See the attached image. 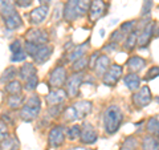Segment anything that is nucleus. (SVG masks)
Returning <instances> with one entry per match:
<instances>
[{
	"instance_id": "39",
	"label": "nucleus",
	"mask_w": 159,
	"mask_h": 150,
	"mask_svg": "<svg viewBox=\"0 0 159 150\" xmlns=\"http://www.w3.org/2000/svg\"><path fill=\"white\" fill-rule=\"evenodd\" d=\"M157 77H159V67H152V68H150L148 69V72L146 73V76H145V81H150V80H152V78H157Z\"/></svg>"
},
{
	"instance_id": "6",
	"label": "nucleus",
	"mask_w": 159,
	"mask_h": 150,
	"mask_svg": "<svg viewBox=\"0 0 159 150\" xmlns=\"http://www.w3.org/2000/svg\"><path fill=\"white\" fill-rule=\"evenodd\" d=\"M131 101L134 104V106L138 108V109L146 108L147 105L152 101V94H151L150 88H148L147 85H143V87H141L135 93L133 94Z\"/></svg>"
},
{
	"instance_id": "40",
	"label": "nucleus",
	"mask_w": 159,
	"mask_h": 150,
	"mask_svg": "<svg viewBox=\"0 0 159 150\" xmlns=\"http://www.w3.org/2000/svg\"><path fill=\"white\" fill-rule=\"evenodd\" d=\"M123 39H125V35H123L121 29H117V31H114L110 35V41H113V43H121V41H123Z\"/></svg>"
},
{
	"instance_id": "29",
	"label": "nucleus",
	"mask_w": 159,
	"mask_h": 150,
	"mask_svg": "<svg viewBox=\"0 0 159 150\" xmlns=\"http://www.w3.org/2000/svg\"><path fill=\"white\" fill-rule=\"evenodd\" d=\"M17 146L19 142L13 137H7L3 141H0V150H17Z\"/></svg>"
},
{
	"instance_id": "20",
	"label": "nucleus",
	"mask_w": 159,
	"mask_h": 150,
	"mask_svg": "<svg viewBox=\"0 0 159 150\" xmlns=\"http://www.w3.org/2000/svg\"><path fill=\"white\" fill-rule=\"evenodd\" d=\"M34 74H37V68L34 65V63H24L19 69V77L23 81H27Z\"/></svg>"
},
{
	"instance_id": "18",
	"label": "nucleus",
	"mask_w": 159,
	"mask_h": 150,
	"mask_svg": "<svg viewBox=\"0 0 159 150\" xmlns=\"http://www.w3.org/2000/svg\"><path fill=\"white\" fill-rule=\"evenodd\" d=\"M110 59L106 54H101V56L98 57L97 63H96V67H94V73H96L97 77H103V74L107 72V69L110 68Z\"/></svg>"
},
{
	"instance_id": "34",
	"label": "nucleus",
	"mask_w": 159,
	"mask_h": 150,
	"mask_svg": "<svg viewBox=\"0 0 159 150\" xmlns=\"http://www.w3.org/2000/svg\"><path fill=\"white\" fill-rule=\"evenodd\" d=\"M137 20H129V21H125V23H122V26L119 27V29L123 32V35L125 36H127L129 33H131L134 32L137 29Z\"/></svg>"
},
{
	"instance_id": "27",
	"label": "nucleus",
	"mask_w": 159,
	"mask_h": 150,
	"mask_svg": "<svg viewBox=\"0 0 159 150\" xmlns=\"http://www.w3.org/2000/svg\"><path fill=\"white\" fill-rule=\"evenodd\" d=\"M16 76H19V69L15 67H8V68H6V71L2 73V76H0V82L7 84L16 78Z\"/></svg>"
},
{
	"instance_id": "11",
	"label": "nucleus",
	"mask_w": 159,
	"mask_h": 150,
	"mask_svg": "<svg viewBox=\"0 0 159 150\" xmlns=\"http://www.w3.org/2000/svg\"><path fill=\"white\" fill-rule=\"evenodd\" d=\"M65 129L62 125H54V126L49 130L48 134V142L52 148H58L61 146L65 141Z\"/></svg>"
},
{
	"instance_id": "2",
	"label": "nucleus",
	"mask_w": 159,
	"mask_h": 150,
	"mask_svg": "<svg viewBox=\"0 0 159 150\" xmlns=\"http://www.w3.org/2000/svg\"><path fill=\"white\" fill-rule=\"evenodd\" d=\"M90 3V0H66L64 6V19L68 23H72L74 20L85 16L86 13H89Z\"/></svg>"
},
{
	"instance_id": "21",
	"label": "nucleus",
	"mask_w": 159,
	"mask_h": 150,
	"mask_svg": "<svg viewBox=\"0 0 159 150\" xmlns=\"http://www.w3.org/2000/svg\"><path fill=\"white\" fill-rule=\"evenodd\" d=\"M126 65L129 68V71H130V73H138L146 67V60L139 56H131L126 61Z\"/></svg>"
},
{
	"instance_id": "8",
	"label": "nucleus",
	"mask_w": 159,
	"mask_h": 150,
	"mask_svg": "<svg viewBox=\"0 0 159 150\" xmlns=\"http://www.w3.org/2000/svg\"><path fill=\"white\" fill-rule=\"evenodd\" d=\"M98 141V133L96 128L90 122H82L81 125V136H80V142L82 145H94Z\"/></svg>"
},
{
	"instance_id": "26",
	"label": "nucleus",
	"mask_w": 159,
	"mask_h": 150,
	"mask_svg": "<svg viewBox=\"0 0 159 150\" xmlns=\"http://www.w3.org/2000/svg\"><path fill=\"white\" fill-rule=\"evenodd\" d=\"M23 84L19 81V80H12V81H9L6 84V87H4V92H7L8 94H17V93H21L23 92Z\"/></svg>"
},
{
	"instance_id": "42",
	"label": "nucleus",
	"mask_w": 159,
	"mask_h": 150,
	"mask_svg": "<svg viewBox=\"0 0 159 150\" xmlns=\"http://www.w3.org/2000/svg\"><path fill=\"white\" fill-rule=\"evenodd\" d=\"M151 8H152V0H143V6H142L141 15H142V16H147V15L151 12Z\"/></svg>"
},
{
	"instance_id": "10",
	"label": "nucleus",
	"mask_w": 159,
	"mask_h": 150,
	"mask_svg": "<svg viewBox=\"0 0 159 150\" xmlns=\"http://www.w3.org/2000/svg\"><path fill=\"white\" fill-rule=\"evenodd\" d=\"M107 12V4L105 0H92L89 8V20L92 23H97Z\"/></svg>"
},
{
	"instance_id": "13",
	"label": "nucleus",
	"mask_w": 159,
	"mask_h": 150,
	"mask_svg": "<svg viewBox=\"0 0 159 150\" xmlns=\"http://www.w3.org/2000/svg\"><path fill=\"white\" fill-rule=\"evenodd\" d=\"M68 98V93L64 88H53L45 96V101L48 105H58L62 104Z\"/></svg>"
},
{
	"instance_id": "17",
	"label": "nucleus",
	"mask_w": 159,
	"mask_h": 150,
	"mask_svg": "<svg viewBox=\"0 0 159 150\" xmlns=\"http://www.w3.org/2000/svg\"><path fill=\"white\" fill-rule=\"evenodd\" d=\"M73 106H74V109H76V113H77L78 120H82V118H85L88 114L92 112L93 102L92 101H88V100H81V101L74 102Z\"/></svg>"
},
{
	"instance_id": "45",
	"label": "nucleus",
	"mask_w": 159,
	"mask_h": 150,
	"mask_svg": "<svg viewBox=\"0 0 159 150\" xmlns=\"http://www.w3.org/2000/svg\"><path fill=\"white\" fill-rule=\"evenodd\" d=\"M117 49H118V43L110 41V43L106 44V45L102 48V51H103V52H116Z\"/></svg>"
},
{
	"instance_id": "22",
	"label": "nucleus",
	"mask_w": 159,
	"mask_h": 150,
	"mask_svg": "<svg viewBox=\"0 0 159 150\" xmlns=\"http://www.w3.org/2000/svg\"><path fill=\"white\" fill-rule=\"evenodd\" d=\"M123 82H125L126 88L131 92H137L141 88V77L137 73H129L123 77Z\"/></svg>"
},
{
	"instance_id": "33",
	"label": "nucleus",
	"mask_w": 159,
	"mask_h": 150,
	"mask_svg": "<svg viewBox=\"0 0 159 150\" xmlns=\"http://www.w3.org/2000/svg\"><path fill=\"white\" fill-rule=\"evenodd\" d=\"M86 68H89V60L85 56L76 60V61H73V64H72V69L74 72H84Z\"/></svg>"
},
{
	"instance_id": "3",
	"label": "nucleus",
	"mask_w": 159,
	"mask_h": 150,
	"mask_svg": "<svg viewBox=\"0 0 159 150\" xmlns=\"http://www.w3.org/2000/svg\"><path fill=\"white\" fill-rule=\"evenodd\" d=\"M40 112H41V100H40L37 94H32L31 97L25 100L24 105L20 108L19 116L23 121L32 122L39 117Z\"/></svg>"
},
{
	"instance_id": "30",
	"label": "nucleus",
	"mask_w": 159,
	"mask_h": 150,
	"mask_svg": "<svg viewBox=\"0 0 159 150\" xmlns=\"http://www.w3.org/2000/svg\"><path fill=\"white\" fill-rule=\"evenodd\" d=\"M15 0H0V15L6 16L15 11Z\"/></svg>"
},
{
	"instance_id": "48",
	"label": "nucleus",
	"mask_w": 159,
	"mask_h": 150,
	"mask_svg": "<svg viewBox=\"0 0 159 150\" xmlns=\"http://www.w3.org/2000/svg\"><path fill=\"white\" fill-rule=\"evenodd\" d=\"M155 32H157L155 35H157V36L159 37V24H158V26H157V28H155Z\"/></svg>"
},
{
	"instance_id": "32",
	"label": "nucleus",
	"mask_w": 159,
	"mask_h": 150,
	"mask_svg": "<svg viewBox=\"0 0 159 150\" xmlns=\"http://www.w3.org/2000/svg\"><path fill=\"white\" fill-rule=\"evenodd\" d=\"M65 134L68 139H70V141L80 139V136H81V125H73V126L68 128L65 130Z\"/></svg>"
},
{
	"instance_id": "47",
	"label": "nucleus",
	"mask_w": 159,
	"mask_h": 150,
	"mask_svg": "<svg viewBox=\"0 0 159 150\" xmlns=\"http://www.w3.org/2000/svg\"><path fill=\"white\" fill-rule=\"evenodd\" d=\"M68 150H93V149H88L85 146H72V148H69Z\"/></svg>"
},
{
	"instance_id": "14",
	"label": "nucleus",
	"mask_w": 159,
	"mask_h": 150,
	"mask_svg": "<svg viewBox=\"0 0 159 150\" xmlns=\"http://www.w3.org/2000/svg\"><path fill=\"white\" fill-rule=\"evenodd\" d=\"M48 11H49V7L45 6V4L34 8L33 11H31V13H29V23H31L32 26H40V24L44 23V20L47 19Z\"/></svg>"
},
{
	"instance_id": "36",
	"label": "nucleus",
	"mask_w": 159,
	"mask_h": 150,
	"mask_svg": "<svg viewBox=\"0 0 159 150\" xmlns=\"http://www.w3.org/2000/svg\"><path fill=\"white\" fill-rule=\"evenodd\" d=\"M39 85V76L34 74L31 78H28L27 81H24V91H28V92H33L34 89L37 88Z\"/></svg>"
},
{
	"instance_id": "28",
	"label": "nucleus",
	"mask_w": 159,
	"mask_h": 150,
	"mask_svg": "<svg viewBox=\"0 0 159 150\" xmlns=\"http://www.w3.org/2000/svg\"><path fill=\"white\" fill-rule=\"evenodd\" d=\"M146 130L148 134H151L154 137L159 138V118L158 117H150L146 125Z\"/></svg>"
},
{
	"instance_id": "31",
	"label": "nucleus",
	"mask_w": 159,
	"mask_h": 150,
	"mask_svg": "<svg viewBox=\"0 0 159 150\" xmlns=\"http://www.w3.org/2000/svg\"><path fill=\"white\" fill-rule=\"evenodd\" d=\"M61 117L64 118V121H65V122H74V121H77V120H78L76 109H74L73 105H70V106H68V108L64 109Z\"/></svg>"
},
{
	"instance_id": "38",
	"label": "nucleus",
	"mask_w": 159,
	"mask_h": 150,
	"mask_svg": "<svg viewBox=\"0 0 159 150\" xmlns=\"http://www.w3.org/2000/svg\"><path fill=\"white\" fill-rule=\"evenodd\" d=\"M27 56H28V54H27V52H25V49H21V51H19V52L12 53L11 61H12V63H21V61H25Z\"/></svg>"
},
{
	"instance_id": "7",
	"label": "nucleus",
	"mask_w": 159,
	"mask_h": 150,
	"mask_svg": "<svg viewBox=\"0 0 159 150\" xmlns=\"http://www.w3.org/2000/svg\"><path fill=\"white\" fill-rule=\"evenodd\" d=\"M123 74V67L119 64H111L110 68L107 69V72L103 74L102 82L106 87H116L117 82L122 78Z\"/></svg>"
},
{
	"instance_id": "37",
	"label": "nucleus",
	"mask_w": 159,
	"mask_h": 150,
	"mask_svg": "<svg viewBox=\"0 0 159 150\" xmlns=\"http://www.w3.org/2000/svg\"><path fill=\"white\" fill-rule=\"evenodd\" d=\"M138 148V141L135 137H127L125 141H123L121 150H137Z\"/></svg>"
},
{
	"instance_id": "49",
	"label": "nucleus",
	"mask_w": 159,
	"mask_h": 150,
	"mask_svg": "<svg viewBox=\"0 0 159 150\" xmlns=\"http://www.w3.org/2000/svg\"><path fill=\"white\" fill-rule=\"evenodd\" d=\"M158 8H159V6H158Z\"/></svg>"
},
{
	"instance_id": "19",
	"label": "nucleus",
	"mask_w": 159,
	"mask_h": 150,
	"mask_svg": "<svg viewBox=\"0 0 159 150\" xmlns=\"http://www.w3.org/2000/svg\"><path fill=\"white\" fill-rule=\"evenodd\" d=\"M88 49H89V40H88V41H85V43H82L81 45H77L76 48H73L72 51L68 53L66 60H68V61H70V63L76 61V60L85 56V53L88 52Z\"/></svg>"
},
{
	"instance_id": "1",
	"label": "nucleus",
	"mask_w": 159,
	"mask_h": 150,
	"mask_svg": "<svg viewBox=\"0 0 159 150\" xmlns=\"http://www.w3.org/2000/svg\"><path fill=\"white\" fill-rule=\"evenodd\" d=\"M123 122V113L117 105H109L103 112V128L109 136L116 134Z\"/></svg>"
},
{
	"instance_id": "23",
	"label": "nucleus",
	"mask_w": 159,
	"mask_h": 150,
	"mask_svg": "<svg viewBox=\"0 0 159 150\" xmlns=\"http://www.w3.org/2000/svg\"><path fill=\"white\" fill-rule=\"evenodd\" d=\"M141 148L142 150H159V138L151 134L145 136L141 142Z\"/></svg>"
},
{
	"instance_id": "5",
	"label": "nucleus",
	"mask_w": 159,
	"mask_h": 150,
	"mask_svg": "<svg viewBox=\"0 0 159 150\" xmlns=\"http://www.w3.org/2000/svg\"><path fill=\"white\" fill-rule=\"evenodd\" d=\"M84 82V74L82 72H74L72 76H69L65 84V91L68 93L69 98H76L80 93V88Z\"/></svg>"
},
{
	"instance_id": "24",
	"label": "nucleus",
	"mask_w": 159,
	"mask_h": 150,
	"mask_svg": "<svg viewBox=\"0 0 159 150\" xmlns=\"http://www.w3.org/2000/svg\"><path fill=\"white\" fill-rule=\"evenodd\" d=\"M138 33H139V31L135 29L134 32L129 33L126 36V39L123 40V48H125L126 51L131 52L133 49H135V47L138 45Z\"/></svg>"
},
{
	"instance_id": "35",
	"label": "nucleus",
	"mask_w": 159,
	"mask_h": 150,
	"mask_svg": "<svg viewBox=\"0 0 159 150\" xmlns=\"http://www.w3.org/2000/svg\"><path fill=\"white\" fill-rule=\"evenodd\" d=\"M64 109H65V108L62 106V104H58V105H49V108H48L47 113L49 114V117L57 118V117H60V116L62 114Z\"/></svg>"
},
{
	"instance_id": "9",
	"label": "nucleus",
	"mask_w": 159,
	"mask_h": 150,
	"mask_svg": "<svg viewBox=\"0 0 159 150\" xmlns=\"http://www.w3.org/2000/svg\"><path fill=\"white\" fill-rule=\"evenodd\" d=\"M157 24L154 21H147L142 29H138V47L139 48H146L148 44H150L151 39L154 36V32H155Z\"/></svg>"
},
{
	"instance_id": "16",
	"label": "nucleus",
	"mask_w": 159,
	"mask_h": 150,
	"mask_svg": "<svg viewBox=\"0 0 159 150\" xmlns=\"http://www.w3.org/2000/svg\"><path fill=\"white\" fill-rule=\"evenodd\" d=\"M3 19V23L4 26H6V28L11 29V31H13V29H19L20 27L23 26V19L21 16L19 15V12L15 9L13 12L6 15V16H2Z\"/></svg>"
},
{
	"instance_id": "4",
	"label": "nucleus",
	"mask_w": 159,
	"mask_h": 150,
	"mask_svg": "<svg viewBox=\"0 0 159 150\" xmlns=\"http://www.w3.org/2000/svg\"><path fill=\"white\" fill-rule=\"evenodd\" d=\"M66 80H68V73H66L65 67L57 65V67H54L52 69L51 73H49L48 85H49V88L51 89H53V88H62L64 85L66 84Z\"/></svg>"
},
{
	"instance_id": "25",
	"label": "nucleus",
	"mask_w": 159,
	"mask_h": 150,
	"mask_svg": "<svg viewBox=\"0 0 159 150\" xmlns=\"http://www.w3.org/2000/svg\"><path fill=\"white\" fill-rule=\"evenodd\" d=\"M25 102V98L21 93H17V94H9V97L7 100V104L11 109H20Z\"/></svg>"
},
{
	"instance_id": "15",
	"label": "nucleus",
	"mask_w": 159,
	"mask_h": 150,
	"mask_svg": "<svg viewBox=\"0 0 159 150\" xmlns=\"http://www.w3.org/2000/svg\"><path fill=\"white\" fill-rule=\"evenodd\" d=\"M52 53H53V47L49 45V44H43V45H40L36 54H34L32 59H33L34 64L43 65L44 63H47L48 60L52 57Z\"/></svg>"
},
{
	"instance_id": "43",
	"label": "nucleus",
	"mask_w": 159,
	"mask_h": 150,
	"mask_svg": "<svg viewBox=\"0 0 159 150\" xmlns=\"http://www.w3.org/2000/svg\"><path fill=\"white\" fill-rule=\"evenodd\" d=\"M99 56H101L99 51H96V52H93L90 54V57H89V68H90V69H94V67H96V63H97V60H98Z\"/></svg>"
},
{
	"instance_id": "44",
	"label": "nucleus",
	"mask_w": 159,
	"mask_h": 150,
	"mask_svg": "<svg viewBox=\"0 0 159 150\" xmlns=\"http://www.w3.org/2000/svg\"><path fill=\"white\" fill-rule=\"evenodd\" d=\"M9 49H11L12 53H15V52L21 51V49H24V48H23V44H21V41H20V40H15L13 43H11V45H9Z\"/></svg>"
},
{
	"instance_id": "46",
	"label": "nucleus",
	"mask_w": 159,
	"mask_h": 150,
	"mask_svg": "<svg viewBox=\"0 0 159 150\" xmlns=\"http://www.w3.org/2000/svg\"><path fill=\"white\" fill-rule=\"evenodd\" d=\"M33 0H15V4H17V6L23 7V8H27L32 4Z\"/></svg>"
},
{
	"instance_id": "41",
	"label": "nucleus",
	"mask_w": 159,
	"mask_h": 150,
	"mask_svg": "<svg viewBox=\"0 0 159 150\" xmlns=\"http://www.w3.org/2000/svg\"><path fill=\"white\" fill-rule=\"evenodd\" d=\"M7 137H9L8 125L4 122V120H0V141H3V139Z\"/></svg>"
},
{
	"instance_id": "12",
	"label": "nucleus",
	"mask_w": 159,
	"mask_h": 150,
	"mask_svg": "<svg viewBox=\"0 0 159 150\" xmlns=\"http://www.w3.org/2000/svg\"><path fill=\"white\" fill-rule=\"evenodd\" d=\"M25 40L29 43H33V44H48L49 36L44 29L32 28L25 33Z\"/></svg>"
}]
</instances>
